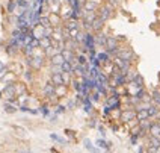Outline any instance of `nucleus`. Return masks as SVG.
Segmentation results:
<instances>
[{
  "label": "nucleus",
  "instance_id": "obj_1",
  "mask_svg": "<svg viewBox=\"0 0 160 153\" xmlns=\"http://www.w3.org/2000/svg\"><path fill=\"white\" fill-rule=\"evenodd\" d=\"M121 120L122 123H130L133 121V120H136V109H133V108H129V109H124L121 111Z\"/></svg>",
  "mask_w": 160,
  "mask_h": 153
},
{
  "label": "nucleus",
  "instance_id": "obj_2",
  "mask_svg": "<svg viewBox=\"0 0 160 153\" xmlns=\"http://www.w3.org/2000/svg\"><path fill=\"white\" fill-rule=\"evenodd\" d=\"M95 47V37L92 35V34H85V41H83V52H91V50H94Z\"/></svg>",
  "mask_w": 160,
  "mask_h": 153
},
{
  "label": "nucleus",
  "instance_id": "obj_3",
  "mask_svg": "<svg viewBox=\"0 0 160 153\" xmlns=\"http://www.w3.org/2000/svg\"><path fill=\"white\" fill-rule=\"evenodd\" d=\"M116 56H118V58H121L122 61L131 64V61L135 59V53L131 52V49H119V52H118V55H116Z\"/></svg>",
  "mask_w": 160,
  "mask_h": 153
},
{
  "label": "nucleus",
  "instance_id": "obj_4",
  "mask_svg": "<svg viewBox=\"0 0 160 153\" xmlns=\"http://www.w3.org/2000/svg\"><path fill=\"white\" fill-rule=\"evenodd\" d=\"M112 11H113V6L110 5V3H107V5H104L101 9H100V14H98V18H101L103 21L106 23L107 21V18H110V15H112Z\"/></svg>",
  "mask_w": 160,
  "mask_h": 153
},
{
  "label": "nucleus",
  "instance_id": "obj_5",
  "mask_svg": "<svg viewBox=\"0 0 160 153\" xmlns=\"http://www.w3.org/2000/svg\"><path fill=\"white\" fill-rule=\"evenodd\" d=\"M29 61V65L32 68H35V70H39L44 65V58L42 56H32L27 59Z\"/></svg>",
  "mask_w": 160,
  "mask_h": 153
},
{
  "label": "nucleus",
  "instance_id": "obj_6",
  "mask_svg": "<svg viewBox=\"0 0 160 153\" xmlns=\"http://www.w3.org/2000/svg\"><path fill=\"white\" fill-rule=\"evenodd\" d=\"M3 92V97H6V99H9V100H14L15 99V88H14V85H6L5 86V90L2 91Z\"/></svg>",
  "mask_w": 160,
  "mask_h": 153
},
{
  "label": "nucleus",
  "instance_id": "obj_7",
  "mask_svg": "<svg viewBox=\"0 0 160 153\" xmlns=\"http://www.w3.org/2000/svg\"><path fill=\"white\" fill-rule=\"evenodd\" d=\"M44 94H45V97H53V96H56V86L55 85H53L51 82H47V83H45L44 85Z\"/></svg>",
  "mask_w": 160,
  "mask_h": 153
},
{
  "label": "nucleus",
  "instance_id": "obj_8",
  "mask_svg": "<svg viewBox=\"0 0 160 153\" xmlns=\"http://www.w3.org/2000/svg\"><path fill=\"white\" fill-rule=\"evenodd\" d=\"M50 82H51L53 85H55V86H61V85H65V83H64V77H62V73H51Z\"/></svg>",
  "mask_w": 160,
  "mask_h": 153
},
{
  "label": "nucleus",
  "instance_id": "obj_9",
  "mask_svg": "<svg viewBox=\"0 0 160 153\" xmlns=\"http://www.w3.org/2000/svg\"><path fill=\"white\" fill-rule=\"evenodd\" d=\"M148 132H150V136L160 138V124L157 121H152L151 126H150V129H148Z\"/></svg>",
  "mask_w": 160,
  "mask_h": 153
},
{
  "label": "nucleus",
  "instance_id": "obj_10",
  "mask_svg": "<svg viewBox=\"0 0 160 153\" xmlns=\"http://www.w3.org/2000/svg\"><path fill=\"white\" fill-rule=\"evenodd\" d=\"M85 12H95L97 11V0H86L83 5Z\"/></svg>",
  "mask_w": 160,
  "mask_h": 153
},
{
  "label": "nucleus",
  "instance_id": "obj_11",
  "mask_svg": "<svg viewBox=\"0 0 160 153\" xmlns=\"http://www.w3.org/2000/svg\"><path fill=\"white\" fill-rule=\"evenodd\" d=\"M64 62H65V59H64L62 53H56V55L51 56V65H57V67H61Z\"/></svg>",
  "mask_w": 160,
  "mask_h": 153
},
{
  "label": "nucleus",
  "instance_id": "obj_12",
  "mask_svg": "<svg viewBox=\"0 0 160 153\" xmlns=\"http://www.w3.org/2000/svg\"><path fill=\"white\" fill-rule=\"evenodd\" d=\"M61 68H62V73H68V74L74 76V65H72L71 62L65 61V62L61 65Z\"/></svg>",
  "mask_w": 160,
  "mask_h": 153
},
{
  "label": "nucleus",
  "instance_id": "obj_13",
  "mask_svg": "<svg viewBox=\"0 0 160 153\" xmlns=\"http://www.w3.org/2000/svg\"><path fill=\"white\" fill-rule=\"evenodd\" d=\"M97 59L100 61V64H107V62H110V55H109L107 52L97 53Z\"/></svg>",
  "mask_w": 160,
  "mask_h": 153
},
{
  "label": "nucleus",
  "instance_id": "obj_14",
  "mask_svg": "<svg viewBox=\"0 0 160 153\" xmlns=\"http://www.w3.org/2000/svg\"><path fill=\"white\" fill-rule=\"evenodd\" d=\"M148 147H152V149H160V138L157 136H150L148 138Z\"/></svg>",
  "mask_w": 160,
  "mask_h": 153
},
{
  "label": "nucleus",
  "instance_id": "obj_15",
  "mask_svg": "<svg viewBox=\"0 0 160 153\" xmlns=\"http://www.w3.org/2000/svg\"><path fill=\"white\" fill-rule=\"evenodd\" d=\"M103 24H104V21H103L101 18H98V17H97V18L94 20V23L91 24V29H94L95 32H100V30L103 29Z\"/></svg>",
  "mask_w": 160,
  "mask_h": 153
},
{
  "label": "nucleus",
  "instance_id": "obj_16",
  "mask_svg": "<svg viewBox=\"0 0 160 153\" xmlns=\"http://www.w3.org/2000/svg\"><path fill=\"white\" fill-rule=\"evenodd\" d=\"M66 92H68V86L66 85H61V86H56V96L59 97H65Z\"/></svg>",
  "mask_w": 160,
  "mask_h": 153
},
{
  "label": "nucleus",
  "instance_id": "obj_17",
  "mask_svg": "<svg viewBox=\"0 0 160 153\" xmlns=\"http://www.w3.org/2000/svg\"><path fill=\"white\" fill-rule=\"evenodd\" d=\"M83 109H85V112H88V114H91V112H92V102H91L89 97H85L83 99Z\"/></svg>",
  "mask_w": 160,
  "mask_h": 153
},
{
  "label": "nucleus",
  "instance_id": "obj_18",
  "mask_svg": "<svg viewBox=\"0 0 160 153\" xmlns=\"http://www.w3.org/2000/svg\"><path fill=\"white\" fill-rule=\"evenodd\" d=\"M95 43L100 44V45H104V47H106V43H107V37H106L104 34H98V35L95 37Z\"/></svg>",
  "mask_w": 160,
  "mask_h": 153
},
{
  "label": "nucleus",
  "instance_id": "obj_19",
  "mask_svg": "<svg viewBox=\"0 0 160 153\" xmlns=\"http://www.w3.org/2000/svg\"><path fill=\"white\" fill-rule=\"evenodd\" d=\"M39 26H42L44 29L50 28V26H51V23H50V18H49V17H44V15H41V20H39Z\"/></svg>",
  "mask_w": 160,
  "mask_h": 153
},
{
  "label": "nucleus",
  "instance_id": "obj_20",
  "mask_svg": "<svg viewBox=\"0 0 160 153\" xmlns=\"http://www.w3.org/2000/svg\"><path fill=\"white\" fill-rule=\"evenodd\" d=\"M148 115H150V118H156L157 117V114H159V109H157V106H148Z\"/></svg>",
  "mask_w": 160,
  "mask_h": 153
},
{
  "label": "nucleus",
  "instance_id": "obj_21",
  "mask_svg": "<svg viewBox=\"0 0 160 153\" xmlns=\"http://www.w3.org/2000/svg\"><path fill=\"white\" fill-rule=\"evenodd\" d=\"M12 129H14L17 132V135H20V136H26V135H27V130H26L24 128H21V126H12Z\"/></svg>",
  "mask_w": 160,
  "mask_h": 153
},
{
  "label": "nucleus",
  "instance_id": "obj_22",
  "mask_svg": "<svg viewBox=\"0 0 160 153\" xmlns=\"http://www.w3.org/2000/svg\"><path fill=\"white\" fill-rule=\"evenodd\" d=\"M14 88H15V94H17V96H23V92L26 91V86L21 85V83H15Z\"/></svg>",
  "mask_w": 160,
  "mask_h": 153
},
{
  "label": "nucleus",
  "instance_id": "obj_23",
  "mask_svg": "<svg viewBox=\"0 0 160 153\" xmlns=\"http://www.w3.org/2000/svg\"><path fill=\"white\" fill-rule=\"evenodd\" d=\"M50 138L53 139V141H56V143H59V144H62V145H65V144H66V139L61 138V136L56 135V134H51V135H50Z\"/></svg>",
  "mask_w": 160,
  "mask_h": 153
},
{
  "label": "nucleus",
  "instance_id": "obj_24",
  "mask_svg": "<svg viewBox=\"0 0 160 153\" xmlns=\"http://www.w3.org/2000/svg\"><path fill=\"white\" fill-rule=\"evenodd\" d=\"M151 100L160 105V90H154V91H152V94H151Z\"/></svg>",
  "mask_w": 160,
  "mask_h": 153
},
{
  "label": "nucleus",
  "instance_id": "obj_25",
  "mask_svg": "<svg viewBox=\"0 0 160 153\" xmlns=\"http://www.w3.org/2000/svg\"><path fill=\"white\" fill-rule=\"evenodd\" d=\"M83 143H85V147L88 149L91 153H101V152H98L97 149H94V147H92V144H91V141H89V139H85Z\"/></svg>",
  "mask_w": 160,
  "mask_h": 153
},
{
  "label": "nucleus",
  "instance_id": "obj_26",
  "mask_svg": "<svg viewBox=\"0 0 160 153\" xmlns=\"http://www.w3.org/2000/svg\"><path fill=\"white\" fill-rule=\"evenodd\" d=\"M65 29H66V30L79 29V28H77V21H76V20H71V21H68V23H66V26H65Z\"/></svg>",
  "mask_w": 160,
  "mask_h": 153
},
{
  "label": "nucleus",
  "instance_id": "obj_27",
  "mask_svg": "<svg viewBox=\"0 0 160 153\" xmlns=\"http://www.w3.org/2000/svg\"><path fill=\"white\" fill-rule=\"evenodd\" d=\"M76 61H77V64H80V65H88V58H86L85 55H79V56L76 58Z\"/></svg>",
  "mask_w": 160,
  "mask_h": 153
},
{
  "label": "nucleus",
  "instance_id": "obj_28",
  "mask_svg": "<svg viewBox=\"0 0 160 153\" xmlns=\"http://www.w3.org/2000/svg\"><path fill=\"white\" fill-rule=\"evenodd\" d=\"M95 144L98 145L100 149H109V144L106 143L104 139H97V141H95Z\"/></svg>",
  "mask_w": 160,
  "mask_h": 153
},
{
  "label": "nucleus",
  "instance_id": "obj_29",
  "mask_svg": "<svg viewBox=\"0 0 160 153\" xmlns=\"http://www.w3.org/2000/svg\"><path fill=\"white\" fill-rule=\"evenodd\" d=\"M5 111L6 112H9V114H12V112H15L17 111V108L14 105H11V103H5Z\"/></svg>",
  "mask_w": 160,
  "mask_h": 153
},
{
  "label": "nucleus",
  "instance_id": "obj_30",
  "mask_svg": "<svg viewBox=\"0 0 160 153\" xmlns=\"http://www.w3.org/2000/svg\"><path fill=\"white\" fill-rule=\"evenodd\" d=\"M65 106L64 105H57L56 106V109H55V112H56V115H59V114H64V112H65Z\"/></svg>",
  "mask_w": 160,
  "mask_h": 153
},
{
  "label": "nucleus",
  "instance_id": "obj_31",
  "mask_svg": "<svg viewBox=\"0 0 160 153\" xmlns=\"http://www.w3.org/2000/svg\"><path fill=\"white\" fill-rule=\"evenodd\" d=\"M41 112H42V115L44 117H49V114H50V109H49V105L47 106H41Z\"/></svg>",
  "mask_w": 160,
  "mask_h": 153
},
{
  "label": "nucleus",
  "instance_id": "obj_32",
  "mask_svg": "<svg viewBox=\"0 0 160 153\" xmlns=\"http://www.w3.org/2000/svg\"><path fill=\"white\" fill-rule=\"evenodd\" d=\"M6 74H8V68H6V67H3L2 70H0V81H2V79H3Z\"/></svg>",
  "mask_w": 160,
  "mask_h": 153
},
{
  "label": "nucleus",
  "instance_id": "obj_33",
  "mask_svg": "<svg viewBox=\"0 0 160 153\" xmlns=\"http://www.w3.org/2000/svg\"><path fill=\"white\" fill-rule=\"evenodd\" d=\"M51 73H62V68L57 65H51Z\"/></svg>",
  "mask_w": 160,
  "mask_h": 153
},
{
  "label": "nucleus",
  "instance_id": "obj_34",
  "mask_svg": "<svg viewBox=\"0 0 160 153\" xmlns=\"http://www.w3.org/2000/svg\"><path fill=\"white\" fill-rule=\"evenodd\" d=\"M137 139H139V136H137V135H131L130 141H131V144H136V143H137Z\"/></svg>",
  "mask_w": 160,
  "mask_h": 153
},
{
  "label": "nucleus",
  "instance_id": "obj_35",
  "mask_svg": "<svg viewBox=\"0 0 160 153\" xmlns=\"http://www.w3.org/2000/svg\"><path fill=\"white\" fill-rule=\"evenodd\" d=\"M24 77L27 79V81H32V73H30V71H26V73H24Z\"/></svg>",
  "mask_w": 160,
  "mask_h": 153
},
{
  "label": "nucleus",
  "instance_id": "obj_36",
  "mask_svg": "<svg viewBox=\"0 0 160 153\" xmlns=\"http://www.w3.org/2000/svg\"><path fill=\"white\" fill-rule=\"evenodd\" d=\"M14 8H15V2H11V3H9V6H8L9 12H12V11H14Z\"/></svg>",
  "mask_w": 160,
  "mask_h": 153
},
{
  "label": "nucleus",
  "instance_id": "obj_37",
  "mask_svg": "<svg viewBox=\"0 0 160 153\" xmlns=\"http://www.w3.org/2000/svg\"><path fill=\"white\" fill-rule=\"evenodd\" d=\"M20 109H21L23 112H29V111H30V109L27 108V106H21V108H20Z\"/></svg>",
  "mask_w": 160,
  "mask_h": 153
},
{
  "label": "nucleus",
  "instance_id": "obj_38",
  "mask_svg": "<svg viewBox=\"0 0 160 153\" xmlns=\"http://www.w3.org/2000/svg\"><path fill=\"white\" fill-rule=\"evenodd\" d=\"M18 153H30V150H21V152H18Z\"/></svg>",
  "mask_w": 160,
  "mask_h": 153
},
{
  "label": "nucleus",
  "instance_id": "obj_39",
  "mask_svg": "<svg viewBox=\"0 0 160 153\" xmlns=\"http://www.w3.org/2000/svg\"><path fill=\"white\" fill-rule=\"evenodd\" d=\"M36 2H38L39 5H42V3H44V0H36Z\"/></svg>",
  "mask_w": 160,
  "mask_h": 153
},
{
  "label": "nucleus",
  "instance_id": "obj_40",
  "mask_svg": "<svg viewBox=\"0 0 160 153\" xmlns=\"http://www.w3.org/2000/svg\"><path fill=\"white\" fill-rule=\"evenodd\" d=\"M3 67H5V65H3V64H2V62H0V70H2V68H3Z\"/></svg>",
  "mask_w": 160,
  "mask_h": 153
},
{
  "label": "nucleus",
  "instance_id": "obj_41",
  "mask_svg": "<svg viewBox=\"0 0 160 153\" xmlns=\"http://www.w3.org/2000/svg\"><path fill=\"white\" fill-rule=\"evenodd\" d=\"M2 96H3V92H2V91H0V99H2Z\"/></svg>",
  "mask_w": 160,
  "mask_h": 153
},
{
  "label": "nucleus",
  "instance_id": "obj_42",
  "mask_svg": "<svg viewBox=\"0 0 160 153\" xmlns=\"http://www.w3.org/2000/svg\"><path fill=\"white\" fill-rule=\"evenodd\" d=\"M157 123H159V124H160V120H159V121H157Z\"/></svg>",
  "mask_w": 160,
  "mask_h": 153
}]
</instances>
